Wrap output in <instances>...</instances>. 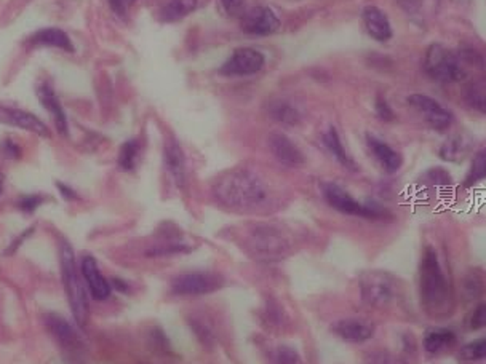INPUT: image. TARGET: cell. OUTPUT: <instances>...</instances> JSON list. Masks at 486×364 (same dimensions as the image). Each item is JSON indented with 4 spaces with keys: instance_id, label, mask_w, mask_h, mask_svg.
<instances>
[{
    "instance_id": "cell-19",
    "label": "cell",
    "mask_w": 486,
    "mask_h": 364,
    "mask_svg": "<svg viewBox=\"0 0 486 364\" xmlns=\"http://www.w3.org/2000/svg\"><path fill=\"white\" fill-rule=\"evenodd\" d=\"M45 323H47L48 331L56 337V341L60 342L64 348L80 347L79 336H77V332L66 319L61 318L60 315H55V313H50L47 319H45Z\"/></svg>"
},
{
    "instance_id": "cell-18",
    "label": "cell",
    "mask_w": 486,
    "mask_h": 364,
    "mask_svg": "<svg viewBox=\"0 0 486 364\" xmlns=\"http://www.w3.org/2000/svg\"><path fill=\"white\" fill-rule=\"evenodd\" d=\"M165 166L178 187H183L185 181V158L181 145L175 139L165 144Z\"/></svg>"
},
{
    "instance_id": "cell-24",
    "label": "cell",
    "mask_w": 486,
    "mask_h": 364,
    "mask_svg": "<svg viewBox=\"0 0 486 364\" xmlns=\"http://www.w3.org/2000/svg\"><path fill=\"white\" fill-rule=\"evenodd\" d=\"M198 6V0H168L162 9V21L175 23L190 15Z\"/></svg>"
},
{
    "instance_id": "cell-28",
    "label": "cell",
    "mask_w": 486,
    "mask_h": 364,
    "mask_svg": "<svg viewBox=\"0 0 486 364\" xmlns=\"http://www.w3.org/2000/svg\"><path fill=\"white\" fill-rule=\"evenodd\" d=\"M483 179H486V147L477 150L475 155H473L470 170L467 172L464 185L465 187H472V185L483 181Z\"/></svg>"
},
{
    "instance_id": "cell-22",
    "label": "cell",
    "mask_w": 486,
    "mask_h": 364,
    "mask_svg": "<svg viewBox=\"0 0 486 364\" xmlns=\"http://www.w3.org/2000/svg\"><path fill=\"white\" fill-rule=\"evenodd\" d=\"M31 42L36 45H47L66 51H74V45L68 34L61 29H42L31 37Z\"/></svg>"
},
{
    "instance_id": "cell-29",
    "label": "cell",
    "mask_w": 486,
    "mask_h": 364,
    "mask_svg": "<svg viewBox=\"0 0 486 364\" xmlns=\"http://www.w3.org/2000/svg\"><path fill=\"white\" fill-rule=\"evenodd\" d=\"M458 358L459 361L463 363H477L486 360V336L464 345V347L459 350Z\"/></svg>"
},
{
    "instance_id": "cell-6",
    "label": "cell",
    "mask_w": 486,
    "mask_h": 364,
    "mask_svg": "<svg viewBox=\"0 0 486 364\" xmlns=\"http://www.w3.org/2000/svg\"><path fill=\"white\" fill-rule=\"evenodd\" d=\"M224 286V277L217 272L195 270L188 272L171 281V292L175 296H207L220 291Z\"/></svg>"
},
{
    "instance_id": "cell-17",
    "label": "cell",
    "mask_w": 486,
    "mask_h": 364,
    "mask_svg": "<svg viewBox=\"0 0 486 364\" xmlns=\"http://www.w3.org/2000/svg\"><path fill=\"white\" fill-rule=\"evenodd\" d=\"M367 140H368L369 150L373 152L374 158L377 160V162H379V165L382 166L384 170L390 172V175L400 170L403 160H401V155L399 152L394 150L389 144L382 143L381 139L371 136V134H368Z\"/></svg>"
},
{
    "instance_id": "cell-5",
    "label": "cell",
    "mask_w": 486,
    "mask_h": 364,
    "mask_svg": "<svg viewBox=\"0 0 486 364\" xmlns=\"http://www.w3.org/2000/svg\"><path fill=\"white\" fill-rule=\"evenodd\" d=\"M363 302L376 309H386L399 296V283L389 273L371 272L364 275L360 283Z\"/></svg>"
},
{
    "instance_id": "cell-31",
    "label": "cell",
    "mask_w": 486,
    "mask_h": 364,
    "mask_svg": "<svg viewBox=\"0 0 486 364\" xmlns=\"http://www.w3.org/2000/svg\"><path fill=\"white\" fill-rule=\"evenodd\" d=\"M138 153H139V144L138 140H128L122 145L119 153V166L125 171H131L138 162Z\"/></svg>"
},
{
    "instance_id": "cell-32",
    "label": "cell",
    "mask_w": 486,
    "mask_h": 364,
    "mask_svg": "<svg viewBox=\"0 0 486 364\" xmlns=\"http://www.w3.org/2000/svg\"><path fill=\"white\" fill-rule=\"evenodd\" d=\"M364 364H403V361L386 350H374L364 356Z\"/></svg>"
},
{
    "instance_id": "cell-25",
    "label": "cell",
    "mask_w": 486,
    "mask_h": 364,
    "mask_svg": "<svg viewBox=\"0 0 486 364\" xmlns=\"http://www.w3.org/2000/svg\"><path fill=\"white\" fill-rule=\"evenodd\" d=\"M469 149H470L469 140H467L464 136H460V134H458V136L450 138L443 145H441L440 157L443 158L445 162L458 163V162H463V160L467 157Z\"/></svg>"
},
{
    "instance_id": "cell-10",
    "label": "cell",
    "mask_w": 486,
    "mask_h": 364,
    "mask_svg": "<svg viewBox=\"0 0 486 364\" xmlns=\"http://www.w3.org/2000/svg\"><path fill=\"white\" fill-rule=\"evenodd\" d=\"M408 102L422 114V117L431 125L433 130L443 131L448 130L453 123V114L445 109L440 102L435 101L431 96L426 94H411Z\"/></svg>"
},
{
    "instance_id": "cell-12",
    "label": "cell",
    "mask_w": 486,
    "mask_h": 364,
    "mask_svg": "<svg viewBox=\"0 0 486 364\" xmlns=\"http://www.w3.org/2000/svg\"><path fill=\"white\" fill-rule=\"evenodd\" d=\"M333 334L349 343H363L374 334V326L360 318H342L331 324Z\"/></svg>"
},
{
    "instance_id": "cell-40",
    "label": "cell",
    "mask_w": 486,
    "mask_h": 364,
    "mask_svg": "<svg viewBox=\"0 0 486 364\" xmlns=\"http://www.w3.org/2000/svg\"><path fill=\"white\" fill-rule=\"evenodd\" d=\"M58 189H60L61 195H63L64 198H68V200H72V198H75V194H74L72 190H70V189L68 187V185H63V184L58 182Z\"/></svg>"
},
{
    "instance_id": "cell-39",
    "label": "cell",
    "mask_w": 486,
    "mask_h": 364,
    "mask_svg": "<svg viewBox=\"0 0 486 364\" xmlns=\"http://www.w3.org/2000/svg\"><path fill=\"white\" fill-rule=\"evenodd\" d=\"M109 5H111L112 11L119 16H125L126 13V0H107Z\"/></svg>"
},
{
    "instance_id": "cell-7",
    "label": "cell",
    "mask_w": 486,
    "mask_h": 364,
    "mask_svg": "<svg viewBox=\"0 0 486 364\" xmlns=\"http://www.w3.org/2000/svg\"><path fill=\"white\" fill-rule=\"evenodd\" d=\"M323 197L331 208H335L342 214L368 217V219L382 217L381 209H377L374 206H368V204L358 203L354 197L347 194V192H345L341 185H338V184H326L323 187Z\"/></svg>"
},
{
    "instance_id": "cell-21",
    "label": "cell",
    "mask_w": 486,
    "mask_h": 364,
    "mask_svg": "<svg viewBox=\"0 0 486 364\" xmlns=\"http://www.w3.org/2000/svg\"><path fill=\"white\" fill-rule=\"evenodd\" d=\"M458 342V337L450 329L435 328L426 332L424 336V348L427 353L438 355L446 350H451Z\"/></svg>"
},
{
    "instance_id": "cell-3",
    "label": "cell",
    "mask_w": 486,
    "mask_h": 364,
    "mask_svg": "<svg viewBox=\"0 0 486 364\" xmlns=\"http://www.w3.org/2000/svg\"><path fill=\"white\" fill-rule=\"evenodd\" d=\"M60 264L63 285L68 294L70 310L74 313L75 321L80 326H85L88 319L87 294L85 289H83V281L80 275L77 272L74 251L68 241L60 243Z\"/></svg>"
},
{
    "instance_id": "cell-2",
    "label": "cell",
    "mask_w": 486,
    "mask_h": 364,
    "mask_svg": "<svg viewBox=\"0 0 486 364\" xmlns=\"http://www.w3.org/2000/svg\"><path fill=\"white\" fill-rule=\"evenodd\" d=\"M421 304L428 315L446 313L450 304V287L441 270L438 255L433 248H427L419 265Z\"/></svg>"
},
{
    "instance_id": "cell-37",
    "label": "cell",
    "mask_w": 486,
    "mask_h": 364,
    "mask_svg": "<svg viewBox=\"0 0 486 364\" xmlns=\"http://www.w3.org/2000/svg\"><path fill=\"white\" fill-rule=\"evenodd\" d=\"M243 2H245V0H221V5L227 15L237 16L242 13Z\"/></svg>"
},
{
    "instance_id": "cell-15",
    "label": "cell",
    "mask_w": 486,
    "mask_h": 364,
    "mask_svg": "<svg viewBox=\"0 0 486 364\" xmlns=\"http://www.w3.org/2000/svg\"><path fill=\"white\" fill-rule=\"evenodd\" d=\"M0 123L21 128V130L40 134V136H48V128L42 120H38L31 112L19 111V109L0 107Z\"/></svg>"
},
{
    "instance_id": "cell-33",
    "label": "cell",
    "mask_w": 486,
    "mask_h": 364,
    "mask_svg": "<svg viewBox=\"0 0 486 364\" xmlns=\"http://www.w3.org/2000/svg\"><path fill=\"white\" fill-rule=\"evenodd\" d=\"M189 251H190V246L183 245V243H168V245H160V246L152 248L151 251H147V255H153V258H157V255L183 254Z\"/></svg>"
},
{
    "instance_id": "cell-1",
    "label": "cell",
    "mask_w": 486,
    "mask_h": 364,
    "mask_svg": "<svg viewBox=\"0 0 486 364\" xmlns=\"http://www.w3.org/2000/svg\"><path fill=\"white\" fill-rule=\"evenodd\" d=\"M216 200L235 211H258L269 206L271 189L259 175L239 168L217 179L213 187Z\"/></svg>"
},
{
    "instance_id": "cell-41",
    "label": "cell",
    "mask_w": 486,
    "mask_h": 364,
    "mask_svg": "<svg viewBox=\"0 0 486 364\" xmlns=\"http://www.w3.org/2000/svg\"><path fill=\"white\" fill-rule=\"evenodd\" d=\"M2 189H4V176L0 175V194H2Z\"/></svg>"
},
{
    "instance_id": "cell-13",
    "label": "cell",
    "mask_w": 486,
    "mask_h": 364,
    "mask_svg": "<svg viewBox=\"0 0 486 364\" xmlns=\"http://www.w3.org/2000/svg\"><path fill=\"white\" fill-rule=\"evenodd\" d=\"M269 149H271L272 155L279 160L281 165L290 166V168H298V166L304 165L306 158L303 152L298 149V145L293 143L290 138H286L281 133H272L267 138Z\"/></svg>"
},
{
    "instance_id": "cell-14",
    "label": "cell",
    "mask_w": 486,
    "mask_h": 364,
    "mask_svg": "<svg viewBox=\"0 0 486 364\" xmlns=\"http://www.w3.org/2000/svg\"><path fill=\"white\" fill-rule=\"evenodd\" d=\"M80 272L82 278L85 281L90 292L96 300H106L111 296V285L107 283V280L102 277L98 264L93 255H85L80 262Z\"/></svg>"
},
{
    "instance_id": "cell-4",
    "label": "cell",
    "mask_w": 486,
    "mask_h": 364,
    "mask_svg": "<svg viewBox=\"0 0 486 364\" xmlns=\"http://www.w3.org/2000/svg\"><path fill=\"white\" fill-rule=\"evenodd\" d=\"M424 70L432 80L440 83H453L465 79L459 56L440 43H432L424 56Z\"/></svg>"
},
{
    "instance_id": "cell-23",
    "label": "cell",
    "mask_w": 486,
    "mask_h": 364,
    "mask_svg": "<svg viewBox=\"0 0 486 364\" xmlns=\"http://www.w3.org/2000/svg\"><path fill=\"white\" fill-rule=\"evenodd\" d=\"M323 144H325L326 149L331 152V155L335 157L342 166H345V168H349L352 171L357 170L354 160H352L349 157V153L345 152L344 145L341 143V138H339V134H338L335 126H330L328 130L323 133Z\"/></svg>"
},
{
    "instance_id": "cell-38",
    "label": "cell",
    "mask_w": 486,
    "mask_h": 364,
    "mask_svg": "<svg viewBox=\"0 0 486 364\" xmlns=\"http://www.w3.org/2000/svg\"><path fill=\"white\" fill-rule=\"evenodd\" d=\"M40 197H37V195H29V197H24L21 198V202H19V208H21L23 211H26V213H32L38 204H40Z\"/></svg>"
},
{
    "instance_id": "cell-35",
    "label": "cell",
    "mask_w": 486,
    "mask_h": 364,
    "mask_svg": "<svg viewBox=\"0 0 486 364\" xmlns=\"http://www.w3.org/2000/svg\"><path fill=\"white\" fill-rule=\"evenodd\" d=\"M205 326L207 324H203V321H198V319H192V323H190V328L194 329L198 341H200L203 345H210L215 341L213 332L210 331V328H205Z\"/></svg>"
},
{
    "instance_id": "cell-26",
    "label": "cell",
    "mask_w": 486,
    "mask_h": 364,
    "mask_svg": "<svg viewBox=\"0 0 486 364\" xmlns=\"http://www.w3.org/2000/svg\"><path fill=\"white\" fill-rule=\"evenodd\" d=\"M269 115L281 125L294 126L301 121V114L294 106L286 101H275L269 106Z\"/></svg>"
},
{
    "instance_id": "cell-36",
    "label": "cell",
    "mask_w": 486,
    "mask_h": 364,
    "mask_svg": "<svg viewBox=\"0 0 486 364\" xmlns=\"http://www.w3.org/2000/svg\"><path fill=\"white\" fill-rule=\"evenodd\" d=\"M374 109H376L377 117H379L381 120H384V121L394 120V111H392V109H390V106L387 104V101L384 99V98H377Z\"/></svg>"
},
{
    "instance_id": "cell-20",
    "label": "cell",
    "mask_w": 486,
    "mask_h": 364,
    "mask_svg": "<svg viewBox=\"0 0 486 364\" xmlns=\"http://www.w3.org/2000/svg\"><path fill=\"white\" fill-rule=\"evenodd\" d=\"M37 96L40 98L42 104L47 107V111H50L53 114V118H55V125L58 128V131H60L63 136H68V118H66V114H64L63 107L60 104V101H58L56 94L53 92V88H51L48 83H43L37 88Z\"/></svg>"
},
{
    "instance_id": "cell-30",
    "label": "cell",
    "mask_w": 486,
    "mask_h": 364,
    "mask_svg": "<svg viewBox=\"0 0 486 364\" xmlns=\"http://www.w3.org/2000/svg\"><path fill=\"white\" fill-rule=\"evenodd\" d=\"M269 360L272 364H301V356L293 347L277 345L269 351Z\"/></svg>"
},
{
    "instance_id": "cell-16",
    "label": "cell",
    "mask_w": 486,
    "mask_h": 364,
    "mask_svg": "<svg viewBox=\"0 0 486 364\" xmlns=\"http://www.w3.org/2000/svg\"><path fill=\"white\" fill-rule=\"evenodd\" d=\"M364 28H367L368 34L377 42H387L392 37V28H390L389 18L386 16L381 9H377L374 5H368L363 9L362 13Z\"/></svg>"
},
{
    "instance_id": "cell-9",
    "label": "cell",
    "mask_w": 486,
    "mask_h": 364,
    "mask_svg": "<svg viewBox=\"0 0 486 364\" xmlns=\"http://www.w3.org/2000/svg\"><path fill=\"white\" fill-rule=\"evenodd\" d=\"M266 57L258 50L253 48H237L232 56L224 62V66L220 69L222 75L230 77H242V75H252L259 72L264 66Z\"/></svg>"
},
{
    "instance_id": "cell-34",
    "label": "cell",
    "mask_w": 486,
    "mask_h": 364,
    "mask_svg": "<svg viewBox=\"0 0 486 364\" xmlns=\"http://www.w3.org/2000/svg\"><path fill=\"white\" fill-rule=\"evenodd\" d=\"M469 326L473 331L486 328V304H480L475 307V309H473L472 315L469 318Z\"/></svg>"
},
{
    "instance_id": "cell-8",
    "label": "cell",
    "mask_w": 486,
    "mask_h": 364,
    "mask_svg": "<svg viewBox=\"0 0 486 364\" xmlns=\"http://www.w3.org/2000/svg\"><path fill=\"white\" fill-rule=\"evenodd\" d=\"M249 246H252V251L254 253L256 258L266 260L284 258V254L290 248L284 238V235L272 227L256 230L252 235V240H249Z\"/></svg>"
},
{
    "instance_id": "cell-11",
    "label": "cell",
    "mask_w": 486,
    "mask_h": 364,
    "mask_svg": "<svg viewBox=\"0 0 486 364\" xmlns=\"http://www.w3.org/2000/svg\"><path fill=\"white\" fill-rule=\"evenodd\" d=\"M280 28V19L267 6H254V9L243 13L242 29L247 34L269 35Z\"/></svg>"
},
{
    "instance_id": "cell-42",
    "label": "cell",
    "mask_w": 486,
    "mask_h": 364,
    "mask_svg": "<svg viewBox=\"0 0 486 364\" xmlns=\"http://www.w3.org/2000/svg\"><path fill=\"white\" fill-rule=\"evenodd\" d=\"M126 2H134V0H126Z\"/></svg>"
},
{
    "instance_id": "cell-27",
    "label": "cell",
    "mask_w": 486,
    "mask_h": 364,
    "mask_svg": "<svg viewBox=\"0 0 486 364\" xmlns=\"http://www.w3.org/2000/svg\"><path fill=\"white\" fill-rule=\"evenodd\" d=\"M465 101L472 109L486 115V79H477L465 92Z\"/></svg>"
}]
</instances>
